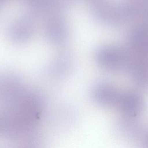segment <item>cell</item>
<instances>
[{
    "label": "cell",
    "mask_w": 148,
    "mask_h": 148,
    "mask_svg": "<svg viewBox=\"0 0 148 148\" xmlns=\"http://www.w3.org/2000/svg\"><path fill=\"white\" fill-rule=\"evenodd\" d=\"M24 21L23 19H19L10 25L8 35L12 41L17 43H23L27 41L28 37Z\"/></svg>",
    "instance_id": "obj_4"
},
{
    "label": "cell",
    "mask_w": 148,
    "mask_h": 148,
    "mask_svg": "<svg viewBox=\"0 0 148 148\" xmlns=\"http://www.w3.org/2000/svg\"><path fill=\"white\" fill-rule=\"evenodd\" d=\"M145 107L144 99L134 91L123 92L118 108L125 116L136 117L143 113Z\"/></svg>",
    "instance_id": "obj_2"
},
{
    "label": "cell",
    "mask_w": 148,
    "mask_h": 148,
    "mask_svg": "<svg viewBox=\"0 0 148 148\" xmlns=\"http://www.w3.org/2000/svg\"><path fill=\"white\" fill-rule=\"evenodd\" d=\"M123 93L114 86L101 83L92 89L91 96L96 103L102 106L117 107Z\"/></svg>",
    "instance_id": "obj_1"
},
{
    "label": "cell",
    "mask_w": 148,
    "mask_h": 148,
    "mask_svg": "<svg viewBox=\"0 0 148 148\" xmlns=\"http://www.w3.org/2000/svg\"><path fill=\"white\" fill-rule=\"evenodd\" d=\"M145 138H146V141H147V142L148 144V134L147 135V136H146Z\"/></svg>",
    "instance_id": "obj_6"
},
{
    "label": "cell",
    "mask_w": 148,
    "mask_h": 148,
    "mask_svg": "<svg viewBox=\"0 0 148 148\" xmlns=\"http://www.w3.org/2000/svg\"><path fill=\"white\" fill-rule=\"evenodd\" d=\"M6 0H0V5L3 3Z\"/></svg>",
    "instance_id": "obj_5"
},
{
    "label": "cell",
    "mask_w": 148,
    "mask_h": 148,
    "mask_svg": "<svg viewBox=\"0 0 148 148\" xmlns=\"http://www.w3.org/2000/svg\"><path fill=\"white\" fill-rule=\"evenodd\" d=\"M128 72L136 84L148 87V60L139 59L131 61Z\"/></svg>",
    "instance_id": "obj_3"
}]
</instances>
